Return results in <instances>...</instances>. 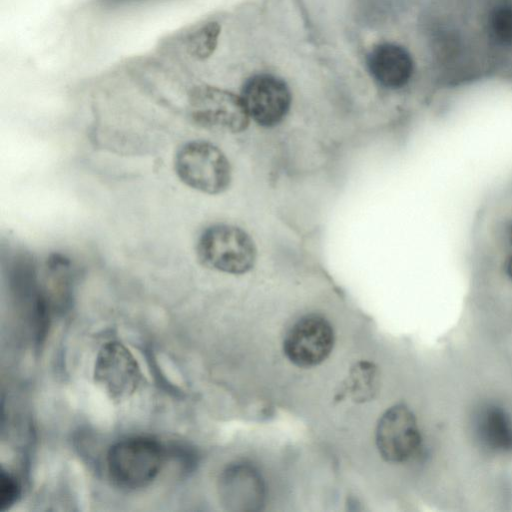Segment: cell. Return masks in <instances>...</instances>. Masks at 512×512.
<instances>
[{
	"instance_id": "6da1fadb",
	"label": "cell",
	"mask_w": 512,
	"mask_h": 512,
	"mask_svg": "<svg viewBox=\"0 0 512 512\" xmlns=\"http://www.w3.org/2000/svg\"><path fill=\"white\" fill-rule=\"evenodd\" d=\"M168 455L167 447L155 438H123L115 442L107 452V473L117 487L140 490L157 478Z\"/></svg>"
},
{
	"instance_id": "7a4b0ae2",
	"label": "cell",
	"mask_w": 512,
	"mask_h": 512,
	"mask_svg": "<svg viewBox=\"0 0 512 512\" xmlns=\"http://www.w3.org/2000/svg\"><path fill=\"white\" fill-rule=\"evenodd\" d=\"M200 263L212 270L241 275L250 271L257 256L253 239L243 229L230 224L207 227L196 243Z\"/></svg>"
},
{
	"instance_id": "3957f363",
	"label": "cell",
	"mask_w": 512,
	"mask_h": 512,
	"mask_svg": "<svg viewBox=\"0 0 512 512\" xmlns=\"http://www.w3.org/2000/svg\"><path fill=\"white\" fill-rule=\"evenodd\" d=\"M174 169L186 186L205 194H220L231 183L229 160L217 146L207 141L183 144L175 154Z\"/></svg>"
},
{
	"instance_id": "277c9868",
	"label": "cell",
	"mask_w": 512,
	"mask_h": 512,
	"mask_svg": "<svg viewBox=\"0 0 512 512\" xmlns=\"http://www.w3.org/2000/svg\"><path fill=\"white\" fill-rule=\"evenodd\" d=\"M188 114L196 125L211 131L240 133L250 121L240 96L209 85L190 92Z\"/></svg>"
},
{
	"instance_id": "5b68a950",
	"label": "cell",
	"mask_w": 512,
	"mask_h": 512,
	"mask_svg": "<svg viewBox=\"0 0 512 512\" xmlns=\"http://www.w3.org/2000/svg\"><path fill=\"white\" fill-rule=\"evenodd\" d=\"M94 382L115 402L133 396L143 384V374L133 353L121 342L105 343L97 353Z\"/></svg>"
},
{
	"instance_id": "8992f818",
	"label": "cell",
	"mask_w": 512,
	"mask_h": 512,
	"mask_svg": "<svg viewBox=\"0 0 512 512\" xmlns=\"http://www.w3.org/2000/svg\"><path fill=\"white\" fill-rule=\"evenodd\" d=\"M334 342V330L329 321L319 314H307L287 331L283 352L293 365L312 368L328 358Z\"/></svg>"
},
{
	"instance_id": "52a82bcc",
	"label": "cell",
	"mask_w": 512,
	"mask_h": 512,
	"mask_svg": "<svg viewBox=\"0 0 512 512\" xmlns=\"http://www.w3.org/2000/svg\"><path fill=\"white\" fill-rule=\"evenodd\" d=\"M240 97L254 122L271 128L283 121L291 106V92L281 78L267 73L256 74L243 84Z\"/></svg>"
},
{
	"instance_id": "ba28073f",
	"label": "cell",
	"mask_w": 512,
	"mask_h": 512,
	"mask_svg": "<svg viewBox=\"0 0 512 512\" xmlns=\"http://www.w3.org/2000/svg\"><path fill=\"white\" fill-rule=\"evenodd\" d=\"M421 442L417 418L406 405H394L380 417L376 427V446L385 461H408L416 454Z\"/></svg>"
},
{
	"instance_id": "9c48e42d",
	"label": "cell",
	"mask_w": 512,
	"mask_h": 512,
	"mask_svg": "<svg viewBox=\"0 0 512 512\" xmlns=\"http://www.w3.org/2000/svg\"><path fill=\"white\" fill-rule=\"evenodd\" d=\"M218 491L222 505L230 511H257L265 496L261 475L244 462L232 464L222 472Z\"/></svg>"
},
{
	"instance_id": "30bf717a",
	"label": "cell",
	"mask_w": 512,
	"mask_h": 512,
	"mask_svg": "<svg viewBox=\"0 0 512 512\" xmlns=\"http://www.w3.org/2000/svg\"><path fill=\"white\" fill-rule=\"evenodd\" d=\"M366 65L372 78L387 89L404 87L414 71V62L407 49L391 42L374 45L367 54Z\"/></svg>"
},
{
	"instance_id": "8fae6325",
	"label": "cell",
	"mask_w": 512,
	"mask_h": 512,
	"mask_svg": "<svg viewBox=\"0 0 512 512\" xmlns=\"http://www.w3.org/2000/svg\"><path fill=\"white\" fill-rule=\"evenodd\" d=\"M479 434L483 442L496 451H512V419L496 405L486 407L479 419Z\"/></svg>"
},
{
	"instance_id": "7c38bea8",
	"label": "cell",
	"mask_w": 512,
	"mask_h": 512,
	"mask_svg": "<svg viewBox=\"0 0 512 512\" xmlns=\"http://www.w3.org/2000/svg\"><path fill=\"white\" fill-rule=\"evenodd\" d=\"M377 389V368L370 362L361 361L351 368L340 394L347 395L354 402L364 403L373 399Z\"/></svg>"
},
{
	"instance_id": "4fadbf2b",
	"label": "cell",
	"mask_w": 512,
	"mask_h": 512,
	"mask_svg": "<svg viewBox=\"0 0 512 512\" xmlns=\"http://www.w3.org/2000/svg\"><path fill=\"white\" fill-rule=\"evenodd\" d=\"M221 27L217 22H206L196 28L187 38V53L196 60H205L215 51Z\"/></svg>"
},
{
	"instance_id": "5bb4252c",
	"label": "cell",
	"mask_w": 512,
	"mask_h": 512,
	"mask_svg": "<svg viewBox=\"0 0 512 512\" xmlns=\"http://www.w3.org/2000/svg\"><path fill=\"white\" fill-rule=\"evenodd\" d=\"M489 39L499 47L512 46V6L501 4L493 8L488 16Z\"/></svg>"
},
{
	"instance_id": "9a60e30c",
	"label": "cell",
	"mask_w": 512,
	"mask_h": 512,
	"mask_svg": "<svg viewBox=\"0 0 512 512\" xmlns=\"http://www.w3.org/2000/svg\"><path fill=\"white\" fill-rule=\"evenodd\" d=\"M21 492L18 479L2 467L0 472V511L4 512L10 509L19 500Z\"/></svg>"
},
{
	"instance_id": "2e32d148",
	"label": "cell",
	"mask_w": 512,
	"mask_h": 512,
	"mask_svg": "<svg viewBox=\"0 0 512 512\" xmlns=\"http://www.w3.org/2000/svg\"><path fill=\"white\" fill-rule=\"evenodd\" d=\"M505 271L507 276L512 280V255H510L505 261Z\"/></svg>"
},
{
	"instance_id": "e0dca14e",
	"label": "cell",
	"mask_w": 512,
	"mask_h": 512,
	"mask_svg": "<svg viewBox=\"0 0 512 512\" xmlns=\"http://www.w3.org/2000/svg\"><path fill=\"white\" fill-rule=\"evenodd\" d=\"M509 239H510V243L512 245V224H511V226L509 228Z\"/></svg>"
}]
</instances>
